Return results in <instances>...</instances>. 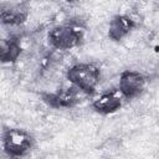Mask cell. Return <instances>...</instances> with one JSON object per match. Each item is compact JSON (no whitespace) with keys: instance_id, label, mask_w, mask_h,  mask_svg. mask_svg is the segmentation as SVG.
<instances>
[{"instance_id":"obj_1","label":"cell","mask_w":159,"mask_h":159,"mask_svg":"<svg viewBox=\"0 0 159 159\" xmlns=\"http://www.w3.org/2000/svg\"><path fill=\"white\" fill-rule=\"evenodd\" d=\"M101 68L92 62H77L66 71V78L80 92L92 96L101 82Z\"/></svg>"},{"instance_id":"obj_2","label":"cell","mask_w":159,"mask_h":159,"mask_svg":"<svg viewBox=\"0 0 159 159\" xmlns=\"http://www.w3.org/2000/svg\"><path fill=\"white\" fill-rule=\"evenodd\" d=\"M1 144L9 159H21L34 148L35 139L30 132L21 128H5L1 134Z\"/></svg>"},{"instance_id":"obj_3","label":"cell","mask_w":159,"mask_h":159,"mask_svg":"<svg viewBox=\"0 0 159 159\" xmlns=\"http://www.w3.org/2000/svg\"><path fill=\"white\" fill-rule=\"evenodd\" d=\"M84 39V29L76 22H66L53 26L47 34L48 45L60 51L78 47Z\"/></svg>"},{"instance_id":"obj_4","label":"cell","mask_w":159,"mask_h":159,"mask_svg":"<svg viewBox=\"0 0 159 159\" xmlns=\"http://www.w3.org/2000/svg\"><path fill=\"white\" fill-rule=\"evenodd\" d=\"M81 93L73 86L58 88L53 92H42L41 99L50 108L55 109H70L76 107L81 102Z\"/></svg>"},{"instance_id":"obj_5","label":"cell","mask_w":159,"mask_h":159,"mask_svg":"<svg viewBox=\"0 0 159 159\" xmlns=\"http://www.w3.org/2000/svg\"><path fill=\"white\" fill-rule=\"evenodd\" d=\"M147 83L148 80L143 73L133 70H125L119 75L117 88L122 97L129 101L139 97L145 91Z\"/></svg>"},{"instance_id":"obj_6","label":"cell","mask_w":159,"mask_h":159,"mask_svg":"<svg viewBox=\"0 0 159 159\" xmlns=\"http://www.w3.org/2000/svg\"><path fill=\"white\" fill-rule=\"evenodd\" d=\"M138 26L137 20L129 14H117L109 20L108 37L112 41H122Z\"/></svg>"},{"instance_id":"obj_7","label":"cell","mask_w":159,"mask_h":159,"mask_svg":"<svg viewBox=\"0 0 159 159\" xmlns=\"http://www.w3.org/2000/svg\"><path fill=\"white\" fill-rule=\"evenodd\" d=\"M123 97L118 88L116 89H108L106 92H102L97 98L93 99L92 102V108L94 112L107 116L116 113L119 111L123 106Z\"/></svg>"},{"instance_id":"obj_8","label":"cell","mask_w":159,"mask_h":159,"mask_svg":"<svg viewBox=\"0 0 159 159\" xmlns=\"http://www.w3.org/2000/svg\"><path fill=\"white\" fill-rule=\"evenodd\" d=\"M29 4L16 2L9 5H1L0 21L6 26H19L22 25L29 17Z\"/></svg>"},{"instance_id":"obj_9","label":"cell","mask_w":159,"mask_h":159,"mask_svg":"<svg viewBox=\"0 0 159 159\" xmlns=\"http://www.w3.org/2000/svg\"><path fill=\"white\" fill-rule=\"evenodd\" d=\"M22 52L21 41L19 36L11 35L7 39L1 40L0 43V60L2 63H14L20 58Z\"/></svg>"},{"instance_id":"obj_10","label":"cell","mask_w":159,"mask_h":159,"mask_svg":"<svg viewBox=\"0 0 159 159\" xmlns=\"http://www.w3.org/2000/svg\"><path fill=\"white\" fill-rule=\"evenodd\" d=\"M158 75H159V70H158Z\"/></svg>"}]
</instances>
